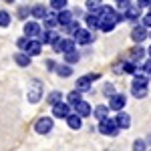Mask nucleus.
Returning a JSON list of instances; mask_svg holds the SVG:
<instances>
[{
    "label": "nucleus",
    "instance_id": "obj_29",
    "mask_svg": "<svg viewBox=\"0 0 151 151\" xmlns=\"http://www.w3.org/2000/svg\"><path fill=\"white\" fill-rule=\"evenodd\" d=\"M67 99H69V103H70V105H75L77 101H81V91H79V89H77V91H70Z\"/></svg>",
    "mask_w": 151,
    "mask_h": 151
},
{
    "label": "nucleus",
    "instance_id": "obj_13",
    "mask_svg": "<svg viewBox=\"0 0 151 151\" xmlns=\"http://www.w3.org/2000/svg\"><path fill=\"white\" fill-rule=\"evenodd\" d=\"M117 127L121 129H127L129 125H131V115H127V113H121V111H117V119H115Z\"/></svg>",
    "mask_w": 151,
    "mask_h": 151
},
{
    "label": "nucleus",
    "instance_id": "obj_10",
    "mask_svg": "<svg viewBox=\"0 0 151 151\" xmlns=\"http://www.w3.org/2000/svg\"><path fill=\"white\" fill-rule=\"evenodd\" d=\"M57 38H58V35H57V32H52L50 28H48V30H45V32H42V30L38 32V40H40L42 45H52Z\"/></svg>",
    "mask_w": 151,
    "mask_h": 151
},
{
    "label": "nucleus",
    "instance_id": "obj_2",
    "mask_svg": "<svg viewBox=\"0 0 151 151\" xmlns=\"http://www.w3.org/2000/svg\"><path fill=\"white\" fill-rule=\"evenodd\" d=\"M52 48H55V52H67L70 48H75V40L73 38H60L58 36L57 40L52 42Z\"/></svg>",
    "mask_w": 151,
    "mask_h": 151
},
{
    "label": "nucleus",
    "instance_id": "obj_22",
    "mask_svg": "<svg viewBox=\"0 0 151 151\" xmlns=\"http://www.w3.org/2000/svg\"><path fill=\"white\" fill-rule=\"evenodd\" d=\"M14 60H16V65H18V67H28V65H30V57H28V55H26V52H18V55H16V57H14Z\"/></svg>",
    "mask_w": 151,
    "mask_h": 151
},
{
    "label": "nucleus",
    "instance_id": "obj_32",
    "mask_svg": "<svg viewBox=\"0 0 151 151\" xmlns=\"http://www.w3.org/2000/svg\"><path fill=\"white\" fill-rule=\"evenodd\" d=\"M60 97H63V95L58 93V91H52V93L48 95V103H50V105H55V103H58V101H60Z\"/></svg>",
    "mask_w": 151,
    "mask_h": 151
},
{
    "label": "nucleus",
    "instance_id": "obj_23",
    "mask_svg": "<svg viewBox=\"0 0 151 151\" xmlns=\"http://www.w3.org/2000/svg\"><path fill=\"white\" fill-rule=\"evenodd\" d=\"M79 58H81V57H79V52H77L75 48H70V50H67V52H65V60H67L69 65H75Z\"/></svg>",
    "mask_w": 151,
    "mask_h": 151
},
{
    "label": "nucleus",
    "instance_id": "obj_33",
    "mask_svg": "<svg viewBox=\"0 0 151 151\" xmlns=\"http://www.w3.org/2000/svg\"><path fill=\"white\" fill-rule=\"evenodd\" d=\"M121 69L125 70V73H131V75H133V73H137V67H135L133 63H125V65H123Z\"/></svg>",
    "mask_w": 151,
    "mask_h": 151
},
{
    "label": "nucleus",
    "instance_id": "obj_20",
    "mask_svg": "<svg viewBox=\"0 0 151 151\" xmlns=\"http://www.w3.org/2000/svg\"><path fill=\"white\" fill-rule=\"evenodd\" d=\"M55 70H57V75H60V77H70V75H73V69H70L69 63H67V65H57Z\"/></svg>",
    "mask_w": 151,
    "mask_h": 151
},
{
    "label": "nucleus",
    "instance_id": "obj_47",
    "mask_svg": "<svg viewBox=\"0 0 151 151\" xmlns=\"http://www.w3.org/2000/svg\"><path fill=\"white\" fill-rule=\"evenodd\" d=\"M149 36H151V35H149Z\"/></svg>",
    "mask_w": 151,
    "mask_h": 151
},
{
    "label": "nucleus",
    "instance_id": "obj_6",
    "mask_svg": "<svg viewBox=\"0 0 151 151\" xmlns=\"http://www.w3.org/2000/svg\"><path fill=\"white\" fill-rule=\"evenodd\" d=\"M69 113H70V107L67 103H60V101H58V103L52 105V115L58 117V119H65Z\"/></svg>",
    "mask_w": 151,
    "mask_h": 151
},
{
    "label": "nucleus",
    "instance_id": "obj_8",
    "mask_svg": "<svg viewBox=\"0 0 151 151\" xmlns=\"http://www.w3.org/2000/svg\"><path fill=\"white\" fill-rule=\"evenodd\" d=\"M125 103H127V101H125V97H123V95H111V101H109V109H113V111H121V109H123V107H125Z\"/></svg>",
    "mask_w": 151,
    "mask_h": 151
},
{
    "label": "nucleus",
    "instance_id": "obj_36",
    "mask_svg": "<svg viewBox=\"0 0 151 151\" xmlns=\"http://www.w3.org/2000/svg\"><path fill=\"white\" fill-rule=\"evenodd\" d=\"M103 93L107 95V97H111V95L115 93V89H113V85H111V83H109V85H105V87H103Z\"/></svg>",
    "mask_w": 151,
    "mask_h": 151
},
{
    "label": "nucleus",
    "instance_id": "obj_30",
    "mask_svg": "<svg viewBox=\"0 0 151 151\" xmlns=\"http://www.w3.org/2000/svg\"><path fill=\"white\" fill-rule=\"evenodd\" d=\"M50 6H52L55 10H63V8L67 6V0H50Z\"/></svg>",
    "mask_w": 151,
    "mask_h": 151
},
{
    "label": "nucleus",
    "instance_id": "obj_42",
    "mask_svg": "<svg viewBox=\"0 0 151 151\" xmlns=\"http://www.w3.org/2000/svg\"><path fill=\"white\" fill-rule=\"evenodd\" d=\"M26 42H28V38H20V40H18V47L24 48V47H26Z\"/></svg>",
    "mask_w": 151,
    "mask_h": 151
},
{
    "label": "nucleus",
    "instance_id": "obj_34",
    "mask_svg": "<svg viewBox=\"0 0 151 151\" xmlns=\"http://www.w3.org/2000/svg\"><path fill=\"white\" fill-rule=\"evenodd\" d=\"M101 6V0H87V8L89 10H97Z\"/></svg>",
    "mask_w": 151,
    "mask_h": 151
},
{
    "label": "nucleus",
    "instance_id": "obj_3",
    "mask_svg": "<svg viewBox=\"0 0 151 151\" xmlns=\"http://www.w3.org/2000/svg\"><path fill=\"white\" fill-rule=\"evenodd\" d=\"M36 133H40V135H47V133H50V129H52V119L50 117H40L38 121H36Z\"/></svg>",
    "mask_w": 151,
    "mask_h": 151
},
{
    "label": "nucleus",
    "instance_id": "obj_9",
    "mask_svg": "<svg viewBox=\"0 0 151 151\" xmlns=\"http://www.w3.org/2000/svg\"><path fill=\"white\" fill-rule=\"evenodd\" d=\"M97 79V75H85L81 79H77V89L79 91H87V89H91V83Z\"/></svg>",
    "mask_w": 151,
    "mask_h": 151
},
{
    "label": "nucleus",
    "instance_id": "obj_18",
    "mask_svg": "<svg viewBox=\"0 0 151 151\" xmlns=\"http://www.w3.org/2000/svg\"><path fill=\"white\" fill-rule=\"evenodd\" d=\"M57 20H58V24H69L70 20H73V12H69V10L63 8V10L57 14Z\"/></svg>",
    "mask_w": 151,
    "mask_h": 151
},
{
    "label": "nucleus",
    "instance_id": "obj_28",
    "mask_svg": "<svg viewBox=\"0 0 151 151\" xmlns=\"http://www.w3.org/2000/svg\"><path fill=\"white\" fill-rule=\"evenodd\" d=\"M10 14H8V12L6 10H0V26H8V24H10Z\"/></svg>",
    "mask_w": 151,
    "mask_h": 151
},
{
    "label": "nucleus",
    "instance_id": "obj_21",
    "mask_svg": "<svg viewBox=\"0 0 151 151\" xmlns=\"http://www.w3.org/2000/svg\"><path fill=\"white\" fill-rule=\"evenodd\" d=\"M30 14L35 16L36 20H42V18H45V14H47V8H45V6H40V4H36L35 8L30 10Z\"/></svg>",
    "mask_w": 151,
    "mask_h": 151
},
{
    "label": "nucleus",
    "instance_id": "obj_5",
    "mask_svg": "<svg viewBox=\"0 0 151 151\" xmlns=\"http://www.w3.org/2000/svg\"><path fill=\"white\" fill-rule=\"evenodd\" d=\"M24 52H26L28 57L40 55V52H42V42H40V40H28L26 47H24Z\"/></svg>",
    "mask_w": 151,
    "mask_h": 151
},
{
    "label": "nucleus",
    "instance_id": "obj_7",
    "mask_svg": "<svg viewBox=\"0 0 151 151\" xmlns=\"http://www.w3.org/2000/svg\"><path fill=\"white\" fill-rule=\"evenodd\" d=\"M73 107H75V111H77V115H79V117H89V115H91V111H93L91 105L87 103V101H83V99H81V101H77Z\"/></svg>",
    "mask_w": 151,
    "mask_h": 151
},
{
    "label": "nucleus",
    "instance_id": "obj_12",
    "mask_svg": "<svg viewBox=\"0 0 151 151\" xmlns=\"http://www.w3.org/2000/svg\"><path fill=\"white\" fill-rule=\"evenodd\" d=\"M131 38H133L135 42L145 40V38H147V30H145V26H143V24H141V26H135V28L131 30Z\"/></svg>",
    "mask_w": 151,
    "mask_h": 151
},
{
    "label": "nucleus",
    "instance_id": "obj_45",
    "mask_svg": "<svg viewBox=\"0 0 151 151\" xmlns=\"http://www.w3.org/2000/svg\"><path fill=\"white\" fill-rule=\"evenodd\" d=\"M149 6H151V4H149Z\"/></svg>",
    "mask_w": 151,
    "mask_h": 151
},
{
    "label": "nucleus",
    "instance_id": "obj_39",
    "mask_svg": "<svg viewBox=\"0 0 151 151\" xmlns=\"http://www.w3.org/2000/svg\"><path fill=\"white\" fill-rule=\"evenodd\" d=\"M18 14H20V18H26V16L30 14V10H28V8H20V10H18Z\"/></svg>",
    "mask_w": 151,
    "mask_h": 151
},
{
    "label": "nucleus",
    "instance_id": "obj_15",
    "mask_svg": "<svg viewBox=\"0 0 151 151\" xmlns=\"http://www.w3.org/2000/svg\"><path fill=\"white\" fill-rule=\"evenodd\" d=\"M115 18H99V30H103V32H111L113 28H115Z\"/></svg>",
    "mask_w": 151,
    "mask_h": 151
},
{
    "label": "nucleus",
    "instance_id": "obj_24",
    "mask_svg": "<svg viewBox=\"0 0 151 151\" xmlns=\"http://www.w3.org/2000/svg\"><path fill=\"white\" fill-rule=\"evenodd\" d=\"M42 20H45V26H47V28H55V26L58 24L57 14H45V18H42Z\"/></svg>",
    "mask_w": 151,
    "mask_h": 151
},
{
    "label": "nucleus",
    "instance_id": "obj_46",
    "mask_svg": "<svg viewBox=\"0 0 151 151\" xmlns=\"http://www.w3.org/2000/svg\"><path fill=\"white\" fill-rule=\"evenodd\" d=\"M149 4H151V2H149Z\"/></svg>",
    "mask_w": 151,
    "mask_h": 151
},
{
    "label": "nucleus",
    "instance_id": "obj_31",
    "mask_svg": "<svg viewBox=\"0 0 151 151\" xmlns=\"http://www.w3.org/2000/svg\"><path fill=\"white\" fill-rule=\"evenodd\" d=\"M133 75H135V85H147V83H149V79H147V77H143V75H139V73H133Z\"/></svg>",
    "mask_w": 151,
    "mask_h": 151
},
{
    "label": "nucleus",
    "instance_id": "obj_35",
    "mask_svg": "<svg viewBox=\"0 0 151 151\" xmlns=\"http://www.w3.org/2000/svg\"><path fill=\"white\" fill-rule=\"evenodd\" d=\"M65 26H67V30H69L70 35H75V32H77V28H79V22L70 20V22H69V24H65Z\"/></svg>",
    "mask_w": 151,
    "mask_h": 151
},
{
    "label": "nucleus",
    "instance_id": "obj_44",
    "mask_svg": "<svg viewBox=\"0 0 151 151\" xmlns=\"http://www.w3.org/2000/svg\"><path fill=\"white\" fill-rule=\"evenodd\" d=\"M147 52H149V55H151V47H149V50H147Z\"/></svg>",
    "mask_w": 151,
    "mask_h": 151
},
{
    "label": "nucleus",
    "instance_id": "obj_16",
    "mask_svg": "<svg viewBox=\"0 0 151 151\" xmlns=\"http://www.w3.org/2000/svg\"><path fill=\"white\" fill-rule=\"evenodd\" d=\"M35 87H32V91L28 93V101L30 103H36L38 99H40V95H42V85H38V83H32Z\"/></svg>",
    "mask_w": 151,
    "mask_h": 151
},
{
    "label": "nucleus",
    "instance_id": "obj_14",
    "mask_svg": "<svg viewBox=\"0 0 151 151\" xmlns=\"http://www.w3.org/2000/svg\"><path fill=\"white\" fill-rule=\"evenodd\" d=\"M38 32H40V24L36 20L24 24V36H38Z\"/></svg>",
    "mask_w": 151,
    "mask_h": 151
},
{
    "label": "nucleus",
    "instance_id": "obj_43",
    "mask_svg": "<svg viewBox=\"0 0 151 151\" xmlns=\"http://www.w3.org/2000/svg\"><path fill=\"white\" fill-rule=\"evenodd\" d=\"M137 2H139L137 6H149V2H151V0H137Z\"/></svg>",
    "mask_w": 151,
    "mask_h": 151
},
{
    "label": "nucleus",
    "instance_id": "obj_38",
    "mask_svg": "<svg viewBox=\"0 0 151 151\" xmlns=\"http://www.w3.org/2000/svg\"><path fill=\"white\" fill-rule=\"evenodd\" d=\"M117 4H119V8H121V10H125V8L129 6V0H117Z\"/></svg>",
    "mask_w": 151,
    "mask_h": 151
},
{
    "label": "nucleus",
    "instance_id": "obj_40",
    "mask_svg": "<svg viewBox=\"0 0 151 151\" xmlns=\"http://www.w3.org/2000/svg\"><path fill=\"white\" fill-rule=\"evenodd\" d=\"M143 70H145L147 75H151V58L147 60V63H145V65H143Z\"/></svg>",
    "mask_w": 151,
    "mask_h": 151
},
{
    "label": "nucleus",
    "instance_id": "obj_1",
    "mask_svg": "<svg viewBox=\"0 0 151 151\" xmlns=\"http://www.w3.org/2000/svg\"><path fill=\"white\" fill-rule=\"evenodd\" d=\"M101 123H99V131L101 133H105V135H117V131H119V127H117L115 119H111V117L107 115L103 117V119H99Z\"/></svg>",
    "mask_w": 151,
    "mask_h": 151
},
{
    "label": "nucleus",
    "instance_id": "obj_25",
    "mask_svg": "<svg viewBox=\"0 0 151 151\" xmlns=\"http://www.w3.org/2000/svg\"><path fill=\"white\" fill-rule=\"evenodd\" d=\"M85 22H87L89 28H99V16H97V14H87Z\"/></svg>",
    "mask_w": 151,
    "mask_h": 151
},
{
    "label": "nucleus",
    "instance_id": "obj_17",
    "mask_svg": "<svg viewBox=\"0 0 151 151\" xmlns=\"http://www.w3.org/2000/svg\"><path fill=\"white\" fill-rule=\"evenodd\" d=\"M131 93H133V97H137V99H143V97H147V85H135V83H133V87H131Z\"/></svg>",
    "mask_w": 151,
    "mask_h": 151
},
{
    "label": "nucleus",
    "instance_id": "obj_19",
    "mask_svg": "<svg viewBox=\"0 0 151 151\" xmlns=\"http://www.w3.org/2000/svg\"><path fill=\"white\" fill-rule=\"evenodd\" d=\"M65 119H67V123H69L70 129H81V117H79V115H70V113H69Z\"/></svg>",
    "mask_w": 151,
    "mask_h": 151
},
{
    "label": "nucleus",
    "instance_id": "obj_11",
    "mask_svg": "<svg viewBox=\"0 0 151 151\" xmlns=\"http://www.w3.org/2000/svg\"><path fill=\"white\" fill-rule=\"evenodd\" d=\"M123 14H125V18H129V20H139L141 18V6H131L129 4Z\"/></svg>",
    "mask_w": 151,
    "mask_h": 151
},
{
    "label": "nucleus",
    "instance_id": "obj_37",
    "mask_svg": "<svg viewBox=\"0 0 151 151\" xmlns=\"http://www.w3.org/2000/svg\"><path fill=\"white\" fill-rule=\"evenodd\" d=\"M143 26H145V28H151V12L143 18Z\"/></svg>",
    "mask_w": 151,
    "mask_h": 151
},
{
    "label": "nucleus",
    "instance_id": "obj_4",
    "mask_svg": "<svg viewBox=\"0 0 151 151\" xmlns=\"http://www.w3.org/2000/svg\"><path fill=\"white\" fill-rule=\"evenodd\" d=\"M75 42H79V45H89V42H93V35H91V30L77 28V32H75Z\"/></svg>",
    "mask_w": 151,
    "mask_h": 151
},
{
    "label": "nucleus",
    "instance_id": "obj_27",
    "mask_svg": "<svg viewBox=\"0 0 151 151\" xmlns=\"http://www.w3.org/2000/svg\"><path fill=\"white\" fill-rule=\"evenodd\" d=\"M143 55H145V50H143L141 47H135L133 50H131V60H133V63H135V60H141Z\"/></svg>",
    "mask_w": 151,
    "mask_h": 151
},
{
    "label": "nucleus",
    "instance_id": "obj_41",
    "mask_svg": "<svg viewBox=\"0 0 151 151\" xmlns=\"http://www.w3.org/2000/svg\"><path fill=\"white\" fill-rule=\"evenodd\" d=\"M133 147H135V149H145V143H143V141H135Z\"/></svg>",
    "mask_w": 151,
    "mask_h": 151
},
{
    "label": "nucleus",
    "instance_id": "obj_26",
    "mask_svg": "<svg viewBox=\"0 0 151 151\" xmlns=\"http://www.w3.org/2000/svg\"><path fill=\"white\" fill-rule=\"evenodd\" d=\"M109 115V105L105 107V105H99L97 109H95V117L97 119H103V117H107Z\"/></svg>",
    "mask_w": 151,
    "mask_h": 151
}]
</instances>
